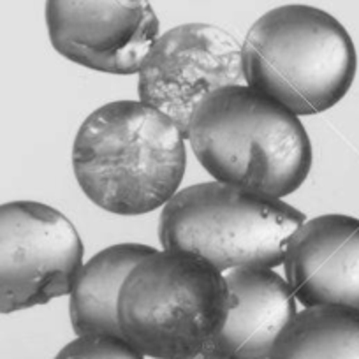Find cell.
<instances>
[{
    "label": "cell",
    "instance_id": "1",
    "mask_svg": "<svg viewBox=\"0 0 359 359\" xmlns=\"http://www.w3.org/2000/svg\"><path fill=\"white\" fill-rule=\"evenodd\" d=\"M185 136L165 113L143 101L101 106L76 134L72 169L99 208L143 215L165 206L185 175Z\"/></svg>",
    "mask_w": 359,
    "mask_h": 359
},
{
    "label": "cell",
    "instance_id": "2",
    "mask_svg": "<svg viewBox=\"0 0 359 359\" xmlns=\"http://www.w3.org/2000/svg\"><path fill=\"white\" fill-rule=\"evenodd\" d=\"M187 140L217 182L268 198L298 191L312 168V143L298 115L248 85L208 95Z\"/></svg>",
    "mask_w": 359,
    "mask_h": 359
},
{
    "label": "cell",
    "instance_id": "3",
    "mask_svg": "<svg viewBox=\"0 0 359 359\" xmlns=\"http://www.w3.org/2000/svg\"><path fill=\"white\" fill-rule=\"evenodd\" d=\"M245 81L294 115L337 106L358 69L354 43L330 13L287 4L262 15L241 44Z\"/></svg>",
    "mask_w": 359,
    "mask_h": 359
},
{
    "label": "cell",
    "instance_id": "4",
    "mask_svg": "<svg viewBox=\"0 0 359 359\" xmlns=\"http://www.w3.org/2000/svg\"><path fill=\"white\" fill-rule=\"evenodd\" d=\"M229 306L226 277L206 259L155 250L123 284L118 323L122 337L143 355L180 359L212 344Z\"/></svg>",
    "mask_w": 359,
    "mask_h": 359
},
{
    "label": "cell",
    "instance_id": "5",
    "mask_svg": "<svg viewBox=\"0 0 359 359\" xmlns=\"http://www.w3.org/2000/svg\"><path fill=\"white\" fill-rule=\"evenodd\" d=\"M305 220L282 199L208 182L176 192L162 208L158 240L164 250L191 252L219 271L275 268Z\"/></svg>",
    "mask_w": 359,
    "mask_h": 359
},
{
    "label": "cell",
    "instance_id": "6",
    "mask_svg": "<svg viewBox=\"0 0 359 359\" xmlns=\"http://www.w3.org/2000/svg\"><path fill=\"white\" fill-rule=\"evenodd\" d=\"M83 252L81 238L64 213L36 201L6 203L0 212L2 313L71 292Z\"/></svg>",
    "mask_w": 359,
    "mask_h": 359
},
{
    "label": "cell",
    "instance_id": "7",
    "mask_svg": "<svg viewBox=\"0 0 359 359\" xmlns=\"http://www.w3.org/2000/svg\"><path fill=\"white\" fill-rule=\"evenodd\" d=\"M137 74L140 101L165 113L185 140L208 95L245 81L238 41L208 23H185L158 36Z\"/></svg>",
    "mask_w": 359,
    "mask_h": 359
},
{
    "label": "cell",
    "instance_id": "8",
    "mask_svg": "<svg viewBox=\"0 0 359 359\" xmlns=\"http://www.w3.org/2000/svg\"><path fill=\"white\" fill-rule=\"evenodd\" d=\"M44 16L62 57L118 76L141 71L161 29L148 0H46Z\"/></svg>",
    "mask_w": 359,
    "mask_h": 359
},
{
    "label": "cell",
    "instance_id": "9",
    "mask_svg": "<svg viewBox=\"0 0 359 359\" xmlns=\"http://www.w3.org/2000/svg\"><path fill=\"white\" fill-rule=\"evenodd\" d=\"M284 268L306 309L359 310V220L340 213L305 220L289 241Z\"/></svg>",
    "mask_w": 359,
    "mask_h": 359
},
{
    "label": "cell",
    "instance_id": "10",
    "mask_svg": "<svg viewBox=\"0 0 359 359\" xmlns=\"http://www.w3.org/2000/svg\"><path fill=\"white\" fill-rule=\"evenodd\" d=\"M231 292L226 323L210 348L234 359H269L296 312L287 280L271 268H238L226 275Z\"/></svg>",
    "mask_w": 359,
    "mask_h": 359
},
{
    "label": "cell",
    "instance_id": "11",
    "mask_svg": "<svg viewBox=\"0 0 359 359\" xmlns=\"http://www.w3.org/2000/svg\"><path fill=\"white\" fill-rule=\"evenodd\" d=\"M154 252L155 248L148 245L118 243L104 248L83 264L69 302L72 330L78 337H122L118 323L120 292L137 262Z\"/></svg>",
    "mask_w": 359,
    "mask_h": 359
},
{
    "label": "cell",
    "instance_id": "12",
    "mask_svg": "<svg viewBox=\"0 0 359 359\" xmlns=\"http://www.w3.org/2000/svg\"><path fill=\"white\" fill-rule=\"evenodd\" d=\"M269 359H359V310L312 306L298 312Z\"/></svg>",
    "mask_w": 359,
    "mask_h": 359
},
{
    "label": "cell",
    "instance_id": "13",
    "mask_svg": "<svg viewBox=\"0 0 359 359\" xmlns=\"http://www.w3.org/2000/svg\"><path fill=\"white\" fill-rule=\"evenodd\" d=\"M53 359H144L123 337L83 334L60 348Z\"/></svg>",
    "mask_w": 359,
    "mask_h": 359
},
{
    "label": "cell",
    "instance_id": "14",
    "mask_svg": "<svg viewBox=\"0 0 359 359\" xmlns=\"http://www.w3.org/2000/svg\"><path fill=\"white\" fill-rule=\"evenodd\" d=\"M180 359H234V358L224 354V352L215 351V348L206 347V348H203V351L196 352V354H191V355H187V358H180Z\"/></svg>",
    "mask_w": 359,
    "mask_h": 359
}]
</instances>
